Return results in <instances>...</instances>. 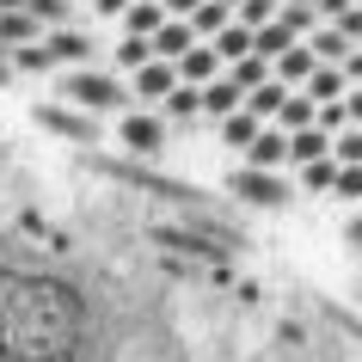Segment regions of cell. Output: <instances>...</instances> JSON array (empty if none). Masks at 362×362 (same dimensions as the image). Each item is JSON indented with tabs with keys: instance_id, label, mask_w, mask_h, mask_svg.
<instances>
[{
	"instance_id": "2",
	"label": "cell",
	"mask_w": 362,
	"mask_h": 362,
	"mask_svg": "<svg viewBox=\"0 0 362 362\" xmlns=\"http://www.w3.org/2000/svg\"><path fill=\"white\" fill-rule=\"evenodd\" d=\"M332 166H362V129L332 135Z\"/></svg>"
},
{
	"instance_id": "4",
	"label": "cell",
	"mask_w": 362,
	"mask_h": 362,
	"mask_svg": "<svg viewBox=\"0 0 362 362\" xmlns=\"http://www.w3.org/2000/svg\"><path fill=\"white\" fill-rule=\"evenodd\" d=\"M332 197H344V203H362V166H338V185H332Z\"/></svg>"
},
{
	"instance_id": "5",
	"label": "cell",
	"mask_w": 362,
	"mask_h": 362,
	"mask_svg": "<svg viewBox=\"0 0 362 362\" xmlns=\"http://www.w3.org/2000/svg\"><path fill=\"white\" fill-rule=\"evenodd\" d=\"M344 233H350V246L362 252V215H356V221H350V228H344Z\"/></svg>"
},
{
	"instance_id": "1",
	"label": "cell",
	"mask_w": 362,
	"mask_h": 362,
	"mask_svg": "<svg viewBox=\"0 0 362 362\" xmlns=\"http://www.w3.org/2000/svg\"><path fill=\"white\" fill-rule=\"evenodd\" d=\"M228 191L240 197V203H252V209H283L288 197H295V185H283V178H276V172H233L228 178Z\"/></svg>"
},
{
	"instance_id": "3",
	"label": "cell",
	"mask_w": 362,
	"mask_h": 362,
	"mask_svg": "<svg viewBox=\"0 0 362 362\" xmlns=\"http://www.w3.org/2000/svg\"><path fill=\"white\" fill-rule=\"evenodd\" d=\"M295 185H301V191H320V197H325L332 185H338V166H332V160H320V166H307Z\"/></svg>"
}]
</instances>
